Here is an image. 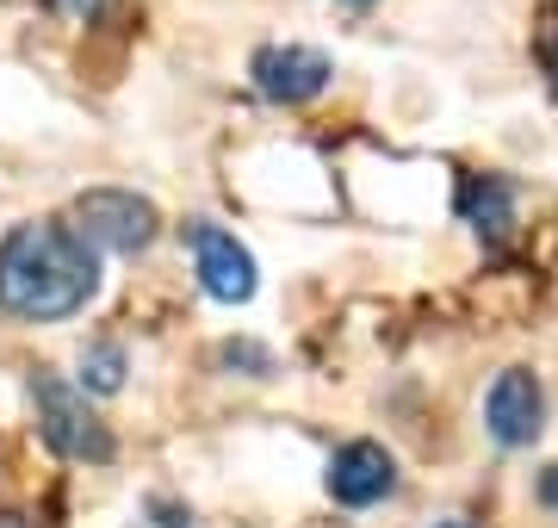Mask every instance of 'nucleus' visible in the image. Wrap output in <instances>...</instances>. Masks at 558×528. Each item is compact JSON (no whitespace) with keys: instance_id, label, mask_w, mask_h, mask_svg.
Listing matches in <instances>:
<instances>
[{"instance_id":"1","label":"nucleus","mask_w":558,"mask_h":528,"mask_svg":"<svg viewBox=\"0 0 558 528\" xmlns=\"http://www.w3.org/2000/svg\"><path fill=\"white\" fill-rule=\"evenodd\" d=\"M100 292V255L62 218L13 224L0 237V311L25 324H62Z\"/></svg>"},{"instance_id":"2","label":"nucleus","mask_w":558,"mask_h":528,"mask_svg":"<svg viewBox=\"0 0 558 528\" xmlns=\"http://www.w3.org/2000/svg\"><path fill=\"white\" fill-rule=\"evenodd\" d=\"M32 405H38V435H44L50 454L87 460V467H106V460H112V429L94 417L87 392L69 386L62 373H50V367L32 373Z\"/></svg>"},{"instance_id":"3","label":"nucleus","mask_w":558,"mask_h":528,"mask_svg":"<svg viewBox=\"0 0 558 528\" xmlns=\"http://www.w3.org/2000/svg\"><path fill=\"white\" fill-rule=\"evenodd\" d=\"M69 230H75L81 243L94 249H112V255H137V249L156 243L161 230V212L143 193H131V187H94V193H81L75 205H69Z\"/></svg>"},{"instance_id":"4","label":"nucleus","mask_w":558,"mask_h":528,"mask_svg":"<svg viewBox=\"0 0 558 528\" xmlns=\"http://www.w3.org/2000/svg\"><path fill=\"white\" fill-rule=\"evenodd\" d=\"M248 75H255V87L267 94V100L304 106V100H317L323 87H329L336 62L323 57V50H311V44H260L255 62H248Z\"/></svg>"},{"instance_id":"5","label":"nucleus","mask_w":558,"mask_h":528,"mask_svg":"<svg viewBox=\"0 0 558 528\" xmlns=\"http://www.w3.org/2000/svg\"><path fill=\"white\" fill-rule=\"evenodd\" d=\"M186 237H193V262H199V286L218 299V305H248L255 299V255L218 230V224L193 218L186 224Z\"/></svg>"},{"instance_id":"6","label":"nucleus","mask_w":558,"mask_h":528,"mask_svg":"<svg viewBox=\"0 0 558 528\" xmlns=\"http://www.w3.org/2000/svg\"><path fill=\"white\" fill-rule=\"evenodd\" d=\"M484 423L502 447H534L539 429H546V392L527 367H502L490 398H484Z\"/></svg>"},{"instance_id":"7","label":"nucleus","mask_w":558,"mask_h":528,"mask_svg":"<svg viewBox=\"0 0 558 528\" xmlns=\"http://www.w3.org/2000/svg\"><path fill=\"white\" fill-rule=\"evenodd\" d=\"M391 491H398V460L379 442L336 447V460H329V497L336 504L366 509V504H379V497H391Z\"/></svg>"},{"instance_id":"8","label":"nucleus","mask_w":558,"mask_h":528,"mask_svg":"<svg viewBox=\"0 0 558 528\" xmlns=\"http://www.w3.org/2000/svg\"><path fill=\"white\" fill-rule=\"evenodd\" d=\"M459 212L465 224L478 230L490 249L509 243V230H515V187L502 181V175H472V181L459 187Z\"/></svg>"},{"instance_id":"9","label":"nucleus","mask_w":558,"mask_h":528,"mask_svg":"<svg viewBox=\"0 0 558 528\" xmlns=\"http://www.w3.org/2000/svg\"><path fill=\"white\" fill-rule=\"evenodd\" d=\"M119 386H124V348L119 343H87L81 348V392L112 398Z\"/></svg>"},{"instance_id":"10","label":"nucleus","mask_w":558,"mask_h":528,"mask_svg":"<svg viewBox=\"0 0 558 528\" xmlns=\"http://www.w3.org/2000/svg\"><path fill=\"white\" fill-rule=\"evenodd\" d=\"M218 361L223 367H248V380H267V373H274V355H267V348H255V343H223Z\"/></svg>"},{"instance_id":"11","label":"nucleus","mask_w":558,"mask_h":528,"mask_svg":"<svg viewBox=\"0 0 558 528\" xmlns=\"http://www.w3.org/2000/svg\"><path fill=\"white\" fill-rule=\"evenodd\" d=\"M44 7H50V13H62V20H75V25H94L112 0H44Z\"/></svg>"},{"instance_id":"12","label":"nucleus","mask_w":558,"mask_h":528,"mask_svg":"<svg viewBox=\"0 0 558 528\" xmlns=\"http://www.w3.org/2000/svg\"><path fill=\"white\" fill-rule=\"evenodd\" d=\"M161 523L156 528H193V509H180V504H156Z\"/></svg>"},{"instance_id":"13","label":"nucleus","mask_w":558,"mask_h":528,"mask_svg":"<svg viewBox=\"0 0 558 528\" xmlns=\"http://www.w3.org/2000/svg\"><path fill=\"white\" fill-rule=\"evenodd\" d=\"M539 504H546V509H558V467H546V472H539Z\"/></svg>"},{"instance_id":"14","label":"nucleus","mask_w":558,"mask_h":528,"mask_svg":"<svg viewBox=\"0 0 558 528\" xmlns=\"http://www.w3.org/2000/svg\"><path fill=\"white\" fill-rule=\"evenodd\" d=\"M0 528H32V516L25 509H0Z\"/></svg>"},{"instance_id":"15","label":"nucleus","mask_w":558,"mask_h":528,"mask_svg":"<svg viewBox=\"0 0 558 528\" xmlns=\"http://www.w3.org/2000/svg\"><path fill=\"white\" fill-rule=\"evenodd\" d=\"M546 75H553V94H558V38H553V50H546Z\"/></svg>"},{"instance_id":"16","label":"nucleus","mask_w":558,"mask_h":528,"mask_svg":"<svg viewBox=\"0 0 558 528\" xmlns=\"http://www.w3.org/2000/svg\"><path fill=\"white\" fill-rule=\"evenodd\" d=\"M435 528H472V523H435Z\"/></svg>"}]
</instances>
